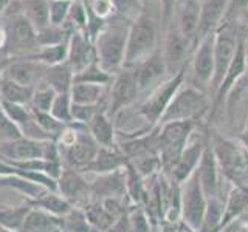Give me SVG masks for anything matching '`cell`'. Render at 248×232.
<instances>
[{
    "mask_svg": "<svg viewBox=\"0 0 248 232\" xmlns=\"http://www.w3.org/2000/svg\"><path fill=\"white\" fill-rule=\"evenodd\" d=\"M130 25L132 22L124 20L118 15H112L93 41L96 62L104 72L112 74L123 67Z\"/></svg>",
    "mask_w": 248,
    "mask_h": 232,
    "instance_id": "6da1fadb",
    "label": "cell"
},
{
    "mask_svg": "<svg viewBox=\"0 0 248 232\" xmlns=\"http://www.w3.org/2000/svg\"><path fill=\"white\" fill-rule=\"evenodd\" d=\"M3 28L6 33L5 50L10 58H25L37 51V31L23 15L22 8L8 13Z\"/></svg>",
    "mask_w": 248,
    "mask_h": 232,
    "instance_id": "7a4b0ae2",
    "label": "cell"
},
{
    "mask_svg": "<svg viewBox=\"0 0 248 232\" xmlns=\"http://www.w3.org/2000/svg\"><path fill=\"white\" fill-rule=\"evenodd\" d=\"M155 45H157V33L154 22L146 15H141L130 25L123 68L137 67L140 62L155 53Z\"/></svg>",
    "mask_w": 248,
    "mask_h": 232,
    "instance_id": "3957f363",
    "label": "cell"
},
{
    "mask_svg": "<svg viewBox=\"0 0 248 232\" xmlns=\"http://www.w3.org/2000/svg\"><path fill=\"white\" fill-rule=\"evenodd\" d=\"M73 126H75L73 141L64 147L58 145V149L61 153L62 166L72 167L82 172V170L95 160L96 153L99 150V145L90 135L87 126L78 124V122H73Z\"/></svg>",
    "mask_w": 248,
    "mask_h": 232,
    "instance_id": "277c9868",
    "label": "cell"
},
{
    "mask_svg": "<svg viewBox=\"0 0 248 232\" xmlns=\"http://www.w3.org/2000/svg\"><path fill=\"white\" fill-rule=\"evenodd\" d=\"M138 85L135 72L130 68H123L110 84V91H108V107H107V116L115 118L120 110L127 107L130 102H134L138 96Z\"/></svg>",
    "mask_w": 248,
    "mask_h": 232,
    "instance_id": "5b68a950",
    "label": "cell"
},
{
    "mask_svg": "<svg viewBox=\"0 0 248 232\" xmlns=\"http://www.w3.org/2000/svg\"><path fill=\"white\" fill-rule=\"evenodd\" d=\"M56 181L58 193L73 207H84L90 203V184L79 170L64 166Z\"/></svg>",
    "mask_w": 248,
    "mask_h": 232,
    "instance_id": "8992f818",
    "label": "cell"
},
{
    "mask_svg": "<svg viewBox=\"0 0 248 232\" xmlns=\"http://www.w3.org/2000/svg\"><path fill=\"white\" fill-rule=\"evenodd\" d=\"M206 107V98L200 91L194 88H186L177 93L174 99L170 101L166 112L163 113V122H174V121H189L191 116L200 113Z\"/></svg>",
    "mask_w": 248,
    "mask_h": 232,
    "instance_id": "52a82bcc",
    "label": "cell"
},
{
    "mask_svg": "<svg viewBox=\"0 0 248 232\" xmlns=\"http://www.w3.org/2000/svg\"><path fill=\"white\" fill-rule=\"evenodd\" d=\"M182 81H183V72L175 74L172 79L168 81L166 84L158 85V87L155 88V91L149 96V99H147L143 104V107L140 108V115L144 116L151 124L160 121L163 113H165L166 108L169 107L170 101L174 99Z\"/></svg>",
    "mask_w": 248,
    "mask_h": 232,
    "instance_id": "ba28073f",
    "label": "cell"
},
{
    "mask_svg": "<svg viewBox=\"0 0 248 232\" xmlns=\"http://www.w3.org/2000/svg\"><path fill=\"white\" fill-rule=\"evenodd\" d=\"M51 141H36L22 136L14 141L0 143V160L3 161H27L46 158V150Z\"/></svg>",
    "mask_w": 248,
    "mask_h": 232,
    "instance_id": "9c48e42d",
    "label": "cell"
},
{
    "mask_svg": "<svg viewBox=\"0 0 248 232\" xmlns=\"http://www.w3.org/2000/svg\"><path fill=\"white\" fill-rule=\"evenodd\" d=\"M46 65L30 56L25 58H11L10 65L6 67L3 76L17 82L25 87H36L39 82L44 81Z\"/></svg>",
    "mask_w": 248,
    "mask_h": 232,
    "instance_id": "30bf717a",
    "label": "cell"
},
{
    "mask_svg": "<svg viewBox=\"0 0 248 232\" xmlns=\"http://www.w3.org/2000/svg\"><path fill=\"white\" fill-rule=\"evenodd\" d=\"M93 62H96L95 45L84 31H73L68 41V56L67 65L72 68L73 74L82 72Z\"/></svg>",
    "mask_w": 248,
    "mask_h": 232,
    "instance_id": "8fae6325",
    "label": "cell"
},
{
    "mask_svg": "<svg viewBox=\"0 0 248 232\" xmlns=\"http://www.w3.org/2000/svg\"><path fill=\"white\" fill-rule=\"evenodd\" d=\"M237 41L228 29L214 37V87L219 88L237 50Z\"/></svg>",
    "mask_w": 248,
    "mask_h": 232,
    "instance_id": "7c38bea8",
    "label": "cell"
},
{
    "mask_svg": "<svg viewBox=\"0 0 248 232\" xmlns=\"http://www.w3.org/2000/svg\"><path fill=\"white\" fill-rule=\"evenodd\" d=\"M168 70L165 58L160 53H152L149 58H146L143 62L135 67V77H137V85L138 91H147L151 90L155 85H158L157 82L163 77L165 72Z\"/></svg>",
    "mask_w": 248,
    "mask_h": 232,
    "instance_id": "4fadbf2b",
    "label": "cell"
},
{
    "mask_svg": "<svg viewBox=\"0 0 248 232\" xmlns=\"http://www.w3.org/2000/svg\"><path fill=\"white\" fill-rule=\"evenodd\" d=\"M127 178L121 170H113L110 174L99 175L90 184V195L96 201H103L107 198H120L126 189Z\"/></svg>",
    "mask_w": 248,
    "mask_h": 232,
    "instance_id": "5bb4252c",
    "label": "cell"
},
{
    "mask_svg": "<svg viewBox=\"0 0 248 232\" xmlns=\"http://www.w3.org/2000/svg\"><path fill=\"white\" fill-rule=\"evenodd\" d=\"M191 121H174L168 122L161 133V147L166 160H174L178 157L186 136L191 131Z\"/></svg>",
    "mask_w": 248,
    "mask_h": 232,
    "instance_id": "9a60e30c",
    "label": "cell"
},
{
    "mask_svg": "<svg viewBox=\"0 0 248 232\" xmlns=\"http://www.w3.org/2000/svg\"><path fill=\"white\" fill-rule=\"evenodd\" d=\"M19 232H64V217L31 207Z\"/></svg>",
    "mask_w": 248,
    "mask_h": 232,
    "instance_id": "2e32d148",
    "label": "cell"
},
{
    "mask_svg": "<svg viewBox=\"0 0 248 232\" xmlns=\"http://www.w3.org/2000/svg\"><path fill=\"white\" fill-rule=\"evenodd\" d=\"M214 74V36L208 34L202 39L194 58V77L200 84H206Z\"/></svg>",
    "mask_w": 248,
    "mask_h": 232,
    "instance_id": "e0dca14e",
    "label": "cell"
},
{
    "mask_svg": "<svg viewBox=\"0 0 248 232\" xmlns=\"http://www.w3.org/2000/svg\"><path fill=\"white\" fill-rule=\"evenodd\" d=\"M230 0H205L200 6V20L197 29V39H203L208 34H213V29L219 25V22L227 13Z\"/></svg>",
    "mask_w": 248,
    "mask_h": 232,
    "instance_id": "ac0fdd59",
    "label": "cell"
},
{
    "mask_svg": "<svg viewBox=\"0 0 248 232\" xmlns=\"http://www.w3.org/2000/svg\"><path fill=\"white\" fill-rule=\"evenodd\" d=\"M180 5V11H178V22L177 29L180 31V34L194 41L197 39V29H199V20H200V5L197 0H183Z\"/></svg>",
    "mask_w": 248,
    "mask_h": 232,
    "instance_id": "d6986e66",
    "label": "cell"
},
{
    "mask_svg": "<svg viewBox=\"0 0 248 232\" xmlns=\"http://www.w3.org/2000/svg\"><path fill=\"white\" fill-rule=\"evenodd\" d=\"M87 129L93 139L99 147H113L115 145V129L112 119L107 116L106 110H98L95 116L87 124Z\"/></svg>",
    "mask_w": 248,
    "mask_h": 232,
    "instance_id": "ffe728a7",
    "label": "cell"
},
{
    "mask_svg": "<svg viewBox=\"0 0 248 232\" xmlns=\"http://www.w3.org/2000/svg\"><path fill=\"white\" fill-rule=\"evenodd\" d=\"M124 162H126V160H124L123 155L115 150V147H99L95 160L82 172H95L99 175L110 174L124 166Z\"/></svg>",
    "mask_w": 248,
    "mask_h": 232,
    "instance_id": "44dd1931",
    "label": "cell"
},
{
    "mask_svg": "<svg viewBox=\"0 0 248 232\" xmlns=\"http://www.w3.org/2000/svg\"><path fill=\"white\" fill-rule=\"evenodd\" d=\"M217 153H219L222 164L225 166V170L234 178H242L244 175H247V160L245 155L242 152H239L232 144H227L222 143L219 147H217Z\"/></svg>",
    "mask_w": 248,
    "mask_h": 232,
    "instance_id": "7402d4cb",
    "label": "cell"
},
{
    "mask_svg": "<svg viewBox=\"0 0 248 232\" xmlns=\"http://www.w3.org/2000/svg\"><path fill=\"white\" fill-rule=\"evenodd\" d=\"M23 15L30 20L36 31L50 25V2L48 0H20Z\"/></svg>",
    "mask_w": 248,
    "mask_h": 232,
    "instance_id": "603a6c76",
    "label": "cell"
},
{
    "mask_svg": "<svg viewBox=\"0 0 248 232\" xmlns=\"http://www.w3.org/2000/svg\"><path fill=\"white\" fill-rule=\"evenodd\" d=\"M106 87L96 84H85V82H73L70 88V98L73 104L81 105H98L101 101H104Z\"/></svg>",
    "mask_w": 248,
    "mask_h": 232,
    "instance_id": "cb8c5ba5",
    "label": "cell"
},
{
    "mask_svg": "<svg viewBox=\"0 0 248 232\" xmlns=\"http://www.w3.org/2000/svg\"><path fill=\"white\" fill-rule=\"evenodd\" d=\"M33 93V87H25V85H20L5 76L0 77V96H2V101L20 105H31Z\"/></svg>",
    "mask_w": 248,
    "mask_h": 232,
    "instance_id": "d4e9b609",
    "label": "cell"
},
{
    "mask_svg": "<svg viewBox=\"0 0 248 232\" xmlns=\"http://www.w3.org/2000/svg\"><path fill=\"white\" fill-rule=\"evenodd\" d=\"M25 201L31 207L42 209V211H46L58 217L67 215L70 212V209L73 207L65 198H62L58 192H53V190H46L44 195H41L39 198H34V200L27 198Z\"/></svg>",
    "mask_w": 248,
    "mask_h": 232,
    "instance_id": "484cf974",
    "label": "cell"
},
{
    "mask_svg": "<svg viewBox=\"0 0 248 232\" xmlns=\"http://www.w3.org/2000/svg\"><path fill=\"white\" fill-rule=\"evenodd\" d=\"M205 212V200L200 192V186L196 181L189 186V190L185 198V218L192 224L194 228H199Z\"/></svg>",
    "mask_w": 248,
    "mask_h": 232,
    "instance_id": "4316f807",
    "label": "cell"
},
{
    "mask_svg": "<svg viewBox=\"0 0 248 232\" xmlns=\"http://www.w3.org/2000/svg\"><path fill=\"white\" fill-rule=\"evenodd\" d=\"M73 72L67 65V62L59 65L48 67L44 76V82L48 84L56 93H70L73 85Z\"/></svg>",
    "mask_w": 248,
    "mask_h": 232,
    "instance_id": "83f0119b",
    "label": "cell"
},
{
    "mask_svg": "<svg viewBox=\"0 0 248 232\" xmlns=\"http://www.w3.org/2000/svg\"><path fill=\"white\" fill-rule=\"evenodd\" d=\"M188 44L189 41L185 39L178 29H174V33L169 34L165 53V62L168 70H174L178 64H182L186 53H188Z\"/></svg>",
    "mask_w": 248,
    "mask_h": 232,
    "instance_id": "f1b7e54d",
    "label": "cell"
},
{
    "mask_svg": "<svg viewBox=\"0 0 248 232\" xmlns=\"http://www.w3.org/2000/svg\"><path fill=\"white\" fill-rule=\"evenodd\" d=\"M30 211H31V206L27 201H23L22 204L13 206V207L0 206V228H5L13 232H19Z\"/></svg>",
    "mask_w": 248,
    "mask_h": 232,
    "instance_id": "f546056e",
    "label": "cell"
},
{
    "mask_svg": "<svg viewBox=\"0 0 248 232\" xmlns=\"http://www.w3.org/2000/svg\"><path fill=\"white\" fill-rule=\"evenodd\" d=\"M84 212L87 215V220L92 224L93 229L106 232L110 231V228L115 224V217H112L106 211V207L103 206L101 201H90L87 206H84Z\"/></svg>",
    "mask_w": 248,
    "mask_h": 232,
    "instance_id": "4dcf8cb0",
    "label": "cell"
},
{
    "mask_svg": "<svg viewBox=\"0 0 248 232\" xmlns=\"http://www.w3.org/2000/svg\"><path fill=\"white\" fill-rule=\"evenodd\" d=\"M244 68H245V46H244V42H239L231 65L219 87V99L223 98V93H227L231 88V85L236 82L237 77L244 73Z\"/></svg>",
    "mask_w": 248,
    "mask_h": 232,
    "instance_id": "1f68e13d",
    "label": "cell"
},
{
    "mask_svg": "<svg viewBox=\"0 0 248 232\" xmlns=\"http://www.w3.org/2000/svg\"><path fill=\"white\" fill-rule=\"evenodd\" d=\"M68 41H70V39H68ZM68 41L64 42V44H59V45L39 48L34 54H31L30 58L42 62V64L46 65V67L64 64V62H67V56H68Z\"/></svg>",
    "mask_w": 248,
    "mask_h": 232,
    "instance_id": "d6a6232c",
    "label": "cell"
},
{
    "mask_svg": "<svg viewBox=\"0 0 248 232\" xmlns=\"http://www.w3.org/2000/svg\"><path fill=\"white\" fill-rule=\"evenodd\" d=\"M58 93L54 91L48 84H45L44 81L39 82L34 87L33 99H31V110L36 112H44L50 113V108L53 105V101L56 98Z\"/></svg>",
    "mask_w": 248,
    "mask_h": 232,
    "instance_id": "836d02e7",
    "label": "cell"
},
{
    "mask_svg": "<svg viewBox=\"0 0 248 232\" xmlns=\"http://www.w3.org/2000/svg\"><path fill=\"white\" fill-rule=\"evenodd\" d=\"M72 33L65 27H54L48 25L46 28L37 31V50L44 48V46H53L67 42Z\"/></svg>",
    "mask_w": 248,
    "mask_h": 232,
    "instance_id": "e575fe53",
    "label": "cell"
},
{
    "mask_svg": "<svg viewBox=\"0 0 248 232\" xmlns=\"http://www.w3.org/2000/svg\"><path fill=\"white\" fill-rule=\"evenodd\" d=\"M113 81V77L110 73L104 72L103 68L99 67L98 62H93L92 65H89L82 72L76 73L73 76V82H85V84H96V85H108Z\"/></svg>",
    "mask_w": 248,
    "mask_h": 232,
    "instance_id": "d590c367",
    "label": "cell"
},
{
    "mask_svg": "<svg viewBox=\"0 0 248 232\" xmlns=\"http://www.w3.org/2000/svg\"><path fill=\"white\" fill-rule=\"evenodd\" d=\"M64 232H93L82 207H72L70 212L64 215Z\"/></svg>",
    "mask_w": 248,
    "mask_h": 232,
    "instance_id": "8d00e7d4",
    "label": "cell"
},
{
    "mask_svg": "<svg viewBox=\"0 0 248 232\" xmlns=\"http://www.w3.org/2000/svg\"><path fill=\"white\" fill-rule=\"evenodd\" d=\"M112 3L115 15L127 22H135L143 15L141 0H112Z\"/></svg>",
    "mask_w": 248,
    "mask_h": 232,
    "instance_id": "74e56055",
    "label": "cell"
},
{
    "mask_svg": "<svg viewBox=\"0 0 248 232\" xmlns=\"http://www.w3.org/2000/svg\"><path fill=\"white\" fill-rule=\"evenodd\" d=\"M50 115L53 118L64 124H72V98L70 93H58L53 101V105L50 108Z\"/></svg>",
    "mask_w": 248,
    "mask_h": 232,
    "instance_id": "f35d334b",
    "label": "cell"
},
{
    "mask_svg": "<svg viewBox=\"0 0 248 232\" xmlns=\"http://www.w3.org/2000/svg\"><path fill=\"white\" fill-rule=\"evenodd\" d=\"M2 110L5 115L10 118L13 122H16L22 129L23 126L33 119V112H31L30 105H20V104H13L8 101H2Z\"/></svg>",
    "mask_w": 248,
    "mask_h": 232,
    "instance_id": "ab89813d",
    "label": "cell"
},
{
    "mask_svg": "<svg viewBox=\"0 0 248 232\" xmlns=\"http://www.w3.org/2000/svg\"><path fill=\"white\" fill-rule=\"evenodd\" d=\"M200 178H202V186L203 189L211 193L216 189V167H214V160L211 150H206L203 153V160H202V167H200Z\"/></svg>",
    "mask_w": 248,
    "mask_h": 232,
    "instance_id": "60d3db41",
    "label": "cell"
},
{
    "mask_svg": "<svg viewBox=\"0 0 248 232\" xmlns=\"http://www.w3.org/2000/svg\"><path fill=\"white\" fill-rule=\"evenodd\" d=\"M199 157H200V145H197V144H194L192 147L185 150L183 157H182L180 162H178L177 170H175V175L178 180H185V178L191 174V169L196 166Z\"/></svg>",
    "mask_w": 248,
    "mask_h": 232,
    "instance_id": "b9f144b4",
    "label": "cell"
},
{
    "mask_svg": "<svg viewBox=\"0 0 248 232\" xmlns=\"http://www.w3.org/2000/svg\"><path fill=\"white\" fill-rule=\"evenodd\" d=\"M73 0H51L50 2V25L64 27Z\"/></svg>",
    "mask_w": 248,
    "mask_h": 232,
    "instance_id": "7bdbcfd3",
    "label": "cell"
},
{
    "mask_svg": "<svg viewBox=\"0 0 248 232\" xmlns=\"http://www.w3.org/2000/svg\"><path fill=\"white\" fill-rule=\"evenodd\" d=\"M248 204V192L247 190H234L231 193L228 201V209L222 223H228L234 215H239Z\"/></svg>",
    "mask_w": 248,
    "mask_h": 232,
    "instance_id": "ee69618b",
    "label": "cell"
},
{
    "mask_svg": "<svg viewBox=\"0 0 248 232\" xmlns=\"http://www.w3.org/2000/svg\"><path fill=\"white\" fill-rule=\"evenodd\" d=\"M23 135L20 131V127L8 118L2 110V107H0V143L14 141V139H19Z\"/></svg>",
    "mask_w": 248,
    "mask_h": 232,
    "instance_id": "f6af8a7d",
    "label": "cell"
},
{
    "mask_svg": "<svg viewBox=\"0 0 248 232\" xmlns=\"http://www.w3.org/2000/svg\"><path fill=\"white\" fill-rule=\"evenodd\" d=\"M98 107H99V104L98 105H81V104L72 102V119H73V122L87 126V124L90 122V119L95 116V113L99 110Z\"/></svg>",
    "mask_w": 248,
    "mask_h": 232,
    "instance_id": "bcb514c9",
    "label": "cell"
},
{
    "mask_svg": "<svg viewBox=\"0 0 248 232\" xmlns=\"http://www.w3.org/2000/svg\"><path fill=\"white\" fill-rule=\"evenodd\" d=\"M130 232H149V224H147L146 217L141 211H135L130 215Z\"/></svg>",
    "mask_w": 248,
    "mask_h": 232,
    "instance_id": "7dc6e473",
    "label": "cell"
},
{
    "mask_svg": "<svg viewBox=\"0 0 248 232\" xmlns=\"http://www.w3.org/2000/svg\"><path fill=\"white\" fill-rule=\"evenodd\" d=\"M160 8H161V19L163 23H169V19L172 17L174 8L177 5V0H158Z\"/></svg>",
    "mask_w": 248,
    "mask_h": 232,
    "instance_id": "c3c4849f",
    "label": "cell"
},
{
    "mask_svg": "<svg viewBox=\"0 0 248 232\" xmlns=\"http://www.w3.org/2000/svg\"><path fill=\"white\" fill-rule=\"evenodd\" d=\"M248 6V0H230L228 5V13H236L244 10V8Z\"/></svg>",
    "mask_w": 248,
    "mask_h": 232,
    "instance_id": "681fc988",
    "label": "cell"
},
{
    "mask_svg": "<svg viewBox=\"0 0 248 232\" xmlns=\"http://www.w3.org/2000/svg\"><path fill=\"white\" fill-rule=\"evenodd\" d=\"M10 62H11V58H10V54L6 53V50H0V77L3 76L6 67L10 65Z\"/></svg>",
    "mask_w": 248,
    "mask_h": 232,
    "instance_id": "f907efd6",
    "label": "cell"
},
{
    "mask_svg": "<svg viewBox=\"0 0 248 232\" xmlns=\"http://www.w3.org/2000/svg\"><path fill=\"white\" fill-rule=\"evenodd\" d=\"M5 45H6V33L2 25L0 27V50H5Z\"/></svg>",
    "mask_w": 248,
    "mask_h": 232,
    "instance_id": "816d5d0a",
    "label": "cell"
},
{
    "mask_svg": "<svg viewBox=\"0 0 248 232\" xmlns=\"http://www.w3.org/2000/svg\"><path fill=\"white\" fill-rule=\"evenodd\" d=\"M10 2L11 0H0V13H3L8 6H10Z\"/></svg>",
    "mask_w": 248,
    "mask_h": 232,
    "instance_id": "f5cc1de1",
    "label": "cell"
},
{
    "mask_svg": "<svg viewBox=\"0 0 248 232\" xmlns=\"http://www.w3.org/2000/svg\"><path fill=\"white\" fill-rule=\"evenodd\" d=\"M146 2H149V3H152V2H155V0H141V3L144 5Z\"/></svg>",
    "mask_w": 248,
    "mask_h": 232,
    "instance_id": "db71d44e",
    "label": "cell"
},
{
    "mask_svg": "<svg viewBox=\"0 0 248 232\" xmlns=\"http://www.w3.org/2000/svg\"><path fill=\"white\" fill-rule=\"evenodd\" d=\"M0 232H13V231H8V229H5V228H0Z\"/></svg>",
    "mask_w": 248,
    "mask_h": 232,
    "instance_id": "11a10c76",
    "label": "cell"
},
{
    "mask_svg": "<svg viewBox=\"0 0 248 232\" xmlns=\"http://www.w3.org/2000/svg\"><path fill=\"white\" fill-rule=\"evenodd\" d=\"M0 107H2V96H0Z\"/></svg>",
    "mask_w": 248,
    "mask_h": 232,
    "instance_id": "9f6ffc18",
    "label": "cell"
},
{
    "mask_svg": "<svg viewBox=\"0 0 248 232\" xmlns=\"http://www.w3.org/2000/svg\"><path fill=\"white\" fill-rule=\"evenodd\" d=\"M183 2V0H177V3H182Z\"/></svg>",
    "mask_w": 248,
    "mask_h": 232,
    "instance_id": "6f0895ef",
    "label": "cell"
},
{
    "mask_svg": "<svg viewBox=\"0 0 248 232\" xmlns=\"http://www.w3.org/2000/svg\"><path fill=\"white\" fill-rule=\"evenodd\" d=\"M166 232H170V231H166Z\"/></svg>",
    "mask_w": 248,
    "mask_h": 232,
    "instance_id": "680465c9",
    "label": "cell"
},
{
    "mask_svg": "<svg viewBox=\"0 0 248 232\" xmlns=\"http://www.w3.org/2000/svg\"><path fill=\"white\" fill-rule=\"evenodd\" d=\"M48 2H51V0H48Z\"/></svg>",
    "mask_w": 248,
    "mask_h": 232,
    "instance_id": "91938a15",
    "label": "cell"
}]
</instances>
